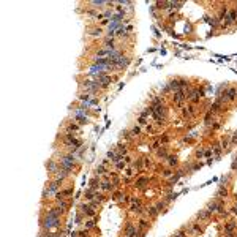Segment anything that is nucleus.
Segmentation results:
<instances>
[{
  "label": "nucleus",
  "instance_id": "c03bdc74",
  "mask_svg": "<svg viewBox=\"0 0 237 237\" xmlns=\"http://www.w3.org/2000/svg\"><path fill=\"white\" fill-rule=\"evenodd\" d=\"M92 7H104L108 5V2H103V0H93V2H90Z\"/></svg>",
  "mask_w": 237,
  "mask_h": 237
},
{
  "label": "nucleus",
  "instance_id": "f704fd0d",
  "mask_svg": "<svg viewBox=\"0 0 237 237\" xmlns=\"http://www.w3.org/2000/svg\"><path fill=\"white\" fill-rule=\"evenodd\" d=\"M87 14H89V16H92V17H95V19H101V17H103V14H101V13L95 11V10H87Z\"/></svg>",
  "mask_w": 237,
  "mask_h": 237
},
{
  "label": "nucleus",
  "instance_id": "37998d69",
  "mask_svg": "<svg viewBox=\"0 0 237 237\" xmlns=\"http://www.w3.org/2000/svg\"><path fill=\"white\" fill-rule=\"evenodd\" d=\"M158 141H160V144H161V146H163V144H168V142H169V134H166V133H164V134H161Z\"/></svg>",
  "mask_w": 237,
  "mask_h": 237
},
{
  "label": "nucleus",
  "instance_id": "9d476101",
  "mask_svg": "<svg viewBox=\"0 0 237 237\" xmlns=\"http://www.w3.org/2000/svg\"><path fill=\"white\" fill-rule=\"evenodd\" d=\"M95 79H97V82L100 84V87H101V89H106V87L111 84V78H109L108 75H104V73H103V75H100V76H97Z\"/></svg>",
  "mask_w": 237,
  "mask_h": 237
},
{
  "label": "nucleus",
  "instance_id": "72a5a7b5",
  "mask_svg": "<svg viewBox=\"0 0 237 237\" xmlns=\"http://www.w3.org/2000/svg\"><path fill=\"white\" fill-rule=\"evenodd\" d=\"M186 234H188L186 226H183V228H180L177 232H174V235H172V237H186Z\"/></svg>",
  "mask_w": 237,
  "mask_h": 237
},
{
  "label": "nucleus",
  "instance_id": "4468645a",
  "mask_svg": "<svg viewBox=\"0 0 237 237\" xmlns=\"http://www.w3.org/2000/svg\"><path fill=\"white\" fill-rule=\"evenodd\" d=\"M210 217H212V213H210L207 209H202V210H199V212L196 213V218H198L199 221H207Z\"/></svg>",
  "mask_w": 237,
  "mask_h": 237
},
{
  "label": "nucleus",
  "instance_id": "5701e85b",
  "mask_svg": "<svg viewBox=\"0 0 237 237\" xmlns=\"http://www.w3.org/2000/svg\"><path fill=\"white\" fill-rule=\"evenodd\" d=\"M212 150H213V155H215L217 160H218V158L221 157V153H223V149H221V146H220V142H213Z\"/></svg>",
  "mask_w": 237,
  "mask_h": 237
},
{
  "label": "nucleus",
  "instance_id": "a18cd8bd",
  "mask_svg": "<svg viewBox=\"0 0 237 237\" xmlns=\"http://www.w3.org/2000/svg\"><path fill=\"white\" fill-rule=\"evenodd\" d=\"M142 158H144V166L146 168H153V163H152V160L149 157H142Z\"/></svg>",
  "mask_w": 237,
  "mask_h": 237
},
{
  "label": "nucleus",
  "instance_id": "3c124183",
  "mask_svg": "<svg viewBox=\"0 0 237 237\" xmlns=\"http://www.w3.org/2000/svg\"><path fill=\"white\" fill-rule=\"evenodd\" d=\"M195 157H196V158H202V157H204V150H202V149H198V150L195 152Z\"/></svg>",
  "mask_w": 237,
  "mask_h": 237
},
{
  "label": "nucleus",
  "instance_id": "aec40b11",
  "mask_svg": "<svg viewBox=\"0 0 237 237\" xmlns=\"http://www.w3.org/2000/svg\"><path fill=\"white\" fill-rule=\"evenodd\" d=\"M144 212L147 213V217H149V218H157V217L160 215V212L157 210V207H155V206H149Z\"/></svg>",
  "mask_w": 237,
  "mask_h": 237
},
{
  "label": "nucleus",
  "instance_id": "603ef678",
  "mask_svg": "<svg viewBox=\"0 0 237 237\" xmlns=\"http://www.w3.org/2000/svg\"><path fill=\"white\" fill-rule=\"evenodd\" d=\"M177 198V195L176 193H171V195H168V198H166V202H171V201H174Z\"/></svg>",
  "mask_w": 237,
  "mask_h": 237
},
{
  "label": "nucleus",
  "instance_id": "39448f33",
  "mask_svg": "<svg viewBox=\"0 0 237 237\" xmlns=\"http://www.w3.org/2000/svg\"><path fill=\"white\" fill-rule=\"evenodd\" d=\"M185 100H186V92H185V90H177V92H174L172 101H174L177 106H182Z\"/></svg>",
  "mask_w": 237,
  "mask_h": 237
},
{
  "label": "nucleus",
  "instance_id": "c9c22d12",
  "mask_svg": "<svg viewBox=\"0 0 237 237\" xmlns=\"http://www.w3.org/2000/svg\"><path fill=\"white\" fill-rule=\"evenodd\" d=\"M111 182H112L115 186H119V185H120V177H119V174L112 172V174H111Z\"/></svg>",
  "mask_w": 237,
  "mask_h": 237
},
{
  "label": "nucleus",
  "instance_id": "052dcab7",
  "mask_svg": "<svg viewBox=\"0 0 237 237\" xmlns=\"http://www.w3.org/2000/svg\"><path fill=\"white\" fill-rule=\"evenodd\" d=\"M57 237H65V235H63V234H59V235H57Z\"/></svg>",
  "mask_w": 237,
  "mask_h": 237
},
{
  "label": "nucleus",
  "instance_id": "b1692460",
  "mask_svg": "<svg viewBox=\"0 0 237 237\" xmlns=\"http://www.w3.org/2000/svg\"><path fill=\"white\" fill-rule=\"evenodd\" d=\"M226 196H228V188L226 186H218L217 193H215V198L217 199H225Z\"/></svg>",
  "mask_w": 237,
  "mask_h": 237
},
{
  "label": "nucleus",
  "instance_id": "a211bd4d",
  "mask_svg": "<svg viewBox=\"0 0 237 237\" xmlns=\"http://www.w3.org/2000/svg\"><path fill=\"white\" fill-rule=\"evenodd\" d=\"M103 43H104V47H106V49H109V51H114V49H115V38L106 36Z\"/></svg>",
  "mask_w": 237,
  "mask_h": 237
},
{
  "label": "nucleus",
  "instance_id": "8fccbe9b",
  "mask_svg": "<svg viewBox=\"0 0 237 237\" xmlns=\"http://www.w3.org/2000/svg\"><path fill=\"white\" fill-rule=\"evenodd\" d=\"M229 138H231V146H237V133H234Z\"/></svg>",
  "mask_w": 237,
  "mask_h": 237
},
{
  "label": "nucleus",
  "instance_id": "1a4fd4ad",
  "mask_svg": "<svg viewBox=\"0 0 237 237\" xmlns=\"http://www.w3.org/2000/svg\"><path fill=\"white\" fill-rule=\"evenodd\" d=\"M62 215H63V213L59 210L57 206H56V207H51V209H47L46 213H44V217H49V218H60Z\"/></svg>",
  "mask_w": 237,
  "mask_h": 237
},
{
  "label": "nucleus",
  "instance_id": "ddd939ff",
  "mask_svg": "<svg viewBox=\"0 0 237 237\" xmlns=\"http://www.w3.org/2000/svg\"><path fill=\"white\" fill-rule=\"evenodd\" d=\"M186 231H188V234H191V235H198L202 231V228L198 223H191V225H186Z\"/></svg>",
  "mask_w": 237,
  "mask_h": 237
},
{
  "label": "nucleus",
  "instance_id": "5fc2aeb1",
  "mask_svg": "<svg viewBox=\"0 0 237 237\" xmlns=\"http://www.w3.org/2000/svg\"><path fill=\"white\" fill-rule=\"evenodd\" d=\"M169 92H171V89H169V85H164V87L161 89V93H163V95H166V93H169Z\"/></svg>",
  "mask_w": 237,
  "mask_h": 237
},
{
  "label": "nucleus",
  "instance_id": "680f3d73",
  "mask_svg": "<svg viewBox=\"0 0 237 237\" xmlns=\"http://www.w3.org/2000/svg\"><path fill=\"white\" fill-rule=\"evenodd\" d=\"M235 10H237V8H235Z\"/></svg>",
  "mask_w": 237,
  "mask_h": 237
},
{
  "label": "nucleus",
  "instance_id": "bb28decb",
  "mask_svg": "<svg viewBox=\"0 0 237 237\" xmlns=\"http://www.w3.org/2000/svg\"><path fill=\"white\" fill-rule=\"evenodd\" d=\"M131 164H133V168H134V169H138V171H141V169H144V168H146V166H144V158H142V157H141V158H138V160H134Z\"/></svg>",
  "mask_w": 237,
  "mask_h": 237
},
{
  "label": "nucleus",
  "instance_id": "79ce46f5",
  "mask_svg": "<svg viewBox=\"0 0 237 237\" xmlns=\"http://www.w3.org/2000/svg\"><path fill=\"white\" fill-rule=\"evenodd\" d=\"M123 196H125V195H123V191H120V190H115V191L112 193V198H114V199H117V201H120Z\"/></svg>",
  "mask_w": 237,
  "mask_h": 237
},
{
  "label": "nucleus",
  "instance_id": "7c9ffc66",
  "mask_svg": "<svg viewBox=\"0 0 237 237\" xmlns=\"http://www.w3.org/2000/svg\"><path fill=\"white\" fill-rule=\"evenodd\" d=\"M220 146H221V149H223V150H228V147L231 146V138H229V136L223 138V139L220 141Z\"/></svg>",
  "mask_w": 237,
  "mask_h": 237
},
{
  "label": "nucleus",
  "instance_id": "bf43d9fd",
  "mask_svg": "<svg viewBox=\"0 0 237 237\" xmlns=\"http://www.w3.org/2000/svg\"><path fill=\"white\" fill-rule=\"evenodd\" d=\"M234 199H235V204H237V193H235V196H234Z\"/></svg>",
  "mask_w": 237,
  "mask_h": 237
},
{
  "label": "nucleus",
  "instance_id": "4c0bfd02",
  "mask_svg": "<svg viewBox=\"0 0 237 237\" xmlns=\"http://www.w3.org/2000/svg\"><path fill=\"white\" fill-rule=\"evenodd\" d=\"M117 158H119V153L115 152V149H114V150H109V152H108V160H111V161L114 163Z\"/></svg>",
  "mask_w": 237,
  "mask_h": 237
},
{
  "label": "nucleus",
  "instance_id": "393cba45",
  "mask_svg": "<svg viewBox=\"0 0 237 237\" xmlns=\"http://www.w3.org/2000/svg\"><path fill=\"white\" fill-rule=\"evenodd\" d=\"M79 128H81V125L79 123H76V122H73V120H71L68 125H66V131H70V133H78L79 131Z\"/></svg>",
  "mask_w": 237,
  "mask_h": 237
},
{
  "label": "nucleus",
  "instance_id": "a878e982",
  "mask_svg": "<svg viewBox=\"0 0 237 237\" xmlns=\"http://www.w3.org/2000/svg\"><path fill=\"white\" fill-rule=\"evenodd\" d=\"M115 152L119 153V157H127V153H128L127 144H119V146L115 147Z\"/></svg>",
  "mask_w": 237,
  "mask_h": 237
},
{
  "label": "nucleus",
  "instance_id": "49530a36",
  "mask_svg": "<svg viewBox=\"0 0 237 237\" xmlns=\"http://www.w3.org/2000/svg\"><path fill=\"white\" fill-rule=\"evenodd\" d=\"M130 131H131V134H133V136H138V134H141V127H139V125H134Z\"/></svg>",
  "mask_w": 237,
  "mask_h": 237
},
{
  "label": "nucleus",
  "instance_id": "473e14b6",
  "mask_svg": "<svg viewBox=\"0 0 237 237\" xmlns=\"http://www.w3.org/2000/svg\"><path fill=\"white\" fill-rule=\"evenodd\" d=\"M89 33H90L92 36H101L103 30H101L100 27H92V29H89Z\"/></svg>",
  "mask_w": 237,
  "mask_h": 237
},
{
  "label": "nucleus",
  "instance_id": "9b49d317",
  "mask_svg": "<svg viewBox=\"0 0 237 237\" xmlns=\"http://www.w3.org/2000/svg\"><path fill=\"white\" fill-rule=\"evenodd\" d=\"M46 168H47V172H49V174H56V171L60 168V164H59V161L49 160V161L46 163Z\"/></svg>",
  "mask_w": 237,
  "mask_h": 237
},
{
  "label": "nucleus",
  "instance_id": "6ab92c4d",
  "mask_svg": "<svg viewBox=\"0 0 237 237\" xmlns=\"http://www.w3.org/2000/svg\"><path fill=\"white\" fill-rule=\"evenodd\" d=\"M182 111H183V117H185V119L193 117V115H195V104H191V103H190V104H188L186 108H183Z\"/></svg>",
  "mask_w": 237,
  "mask_h": 237
},
{
  "label": "nucleus",
  "instance_id": "2eb2a0df",
  "mask_svg": "<svg viewBox=\"0 0 237 237\" xmlns=\"http://www.w3.org/2000/svg\"><path fill=\"white\" fill-rule=\"evenodd\" d=\"M235 100H237V89L235 87L226 89V101H235Z\"/></svg>",
  "mask_w": 237,
  "mask_h": 237
},
{
  "label": "nucleus",
  "instance_id": "0eeeda50",
  "mask_svg": "<svg viewBox=\"0 0 237 237\" xmlns=\"http://www.w3.org/2000/svg\"><path fill=\"white\" fill-rule=\"evenodd\" d=\"M130 63V59L128 57H119V59H115V60H112V68H123V66H127Z\"/></svg>",
  "mask_w": 237,
  "mask_h": 237
},
{
  "label": "nucleus",
  "instance_id": "412c9836",
  "mask_svg": "<svg viewBox=\"0 0 237 237\" xmlns=\"http://www.w3.org/2000/svg\"><path fill=\"white\" fill-rule=\"evenodd\" d=\"M46 188H47V191H49L51 195H57V193L60 191V190H59V188H60V185H59L57 182H54V180H52L49 185H47Z\"/></svg>",
  "mask_w": 237,
  "mask_h": 237
},
{
  "label": "nucleus",
  "instance_id": "de8ad7c7",
  "mask_svg": "<svg viewBox=\"0 0 237 237\" xmlns=\"http://www.w3.org/2000/svg\"><path fill=\"white\" fill-rule=\"evenodd\" d=\"M122 136H123L127 141H131V139H133V134H131V131H128V130H125V131L122 133Z\"/></svg>",
  "mask_w": 237,
  "mask_h": 237
},
{
  "label": "nucleus",
  "instance_id": "ea45409f",
  "mask_svg": "<svg viewBox=\"0 0 237 237\" xmlns=\"http://www.w3.org/2000/svg\"><path fill=\"white\" fill-rule=\"evenodd\" d=\"M73 235H75V237H89V231H85V229L75 231V232H73Z\"/></svg>",
  "mask_w": 237,
  "mask_h": 237
},
{
  "label": "nucleus",
  "instance_id": "a19ab883",
  "mask_svg": "<svg viewBox=\"0 0 237 237\" xmlns=\"http://www.w3.org/2000/svg\"><path fill=\"white\" fill-rule=\"evenodd\" d=\"M60 195H62L63 198L71 196V195H73V188H65V190H60Z\"/></svg>",
  "mask_w": 237,
  "mask_h": 237
},
{
  "label": "nucleus",
  "instance_id": "dca6fc26",
  "mask_svg": "<svg viewBox=\"0 0 237 237\" xmlns=\"http://www.w3.org/2000/svg\"><path fill=\"white\" fill-rule=\"evenodd\" d=\"M166 164H168V168L174 169V168H177V166H179V158L176 155H169L168 158H166Z\"/></svg>",
  "mask_w": 237,
  "mask_h": 237
},
{
  "label": "nucleus",
  "instance_id": "c756f323",
  "mask_svg": "<svg viewBox=\"0 0 237 237\" xmlns=\"http://www.w3.org/2000/svg\"><path fill=\"white\" fill-rule=\"evenodd\" d=\"M157 157L166 161V158H168V157H169V153H168V150H166L164 147H160V149L157 150Z\"/></svg>",
  "mask_w": 237,
  "mask_h": 237
},
{
  "label": "nucleus",
  "instance_id": "f257e3e1",
  "mask_svg": "<svg viewBox=\"0 0 237 237\" xmlns=\"http://www.w3.org/2000/svg\"><path fill=\"white\" fill-rule=\"evenodd\" d=\"M40 226H41V229H44V231H54V229H57V228L60 226V218L44 217V218H41Z\"/></svg>",
  "mask_w": 237,
  "mask_h": 237
},
{
  "label": "nucleus",
  "instance_id": "864d4df0",
  "mask_svg": "<svg viewBox=\"0 0 237 237\" xmlns=\"http://www.w3.org/2000/svg\"><path fill=\"white\" fill-rule=\"evenodd\" d=\"M41 196H43V201H46V198H49V196H51V193L47 191V188H44V190H43V195H41Z\"/></svg>",
  "mask_w": 237,
  "mask_h": 237
},
{
  "label": "nucleus",
  "instance_id": "09e8293b",
  "mask_svg": "<svg viewBox=\"0 0 237 237\" xmlns=\"http://www.w3.org/2000/svg\"><path fill=\"white\" fill-rule=\"evenodd\" d=\"M204 157H206V158H213V150H212V147L204 150Z\"/></svg>",
  "mask_w": 237,
  "mask_h": 237
},
{
  "label": "nucleus",
  "instance_id": "f3484780",
  "mask_svg": "<svg viewBox=\"0 0 237 237\" xmlns=\"http://www.w3.org/2000/svg\"><path fill=\"white\" fill-rule=\"evenodd\" d=\"M130 212L133 213V215H139V217H142V215H144V209L141 207V204H131Z\"/></svg>",
  "mask_w": 237,
  "mask_h": 237
},
{
  "label": "nucleus",
  "instance_id": "7ed1b4c3",
  "mask_svg": "<svg viewBox=\"0 0 237 237\" xmlns=\"http://www.w3.org/2000/svg\"><path fill=\"white\" fill-rule=\"evenodd\" d=\"M79 210H81V213H82V215H85V217H89V218H95V215H97V209H95V207H92L89 202L81 204Z\"/></svg>",
  "mask_w": 237,
  "mask_h": 237
},
{
  "label": "nucleus",
  "instance_id": "6e6552de",
  "mask_svg": "<svg viewBox=\"0 0 237 237\" xmlns=\"http://www.w3.org/2000/svg\"><path fill=\"white\" fill-rule=\"evenodd\" d=\"M235 229H237V221H235V220H229V221H226L225 226H223L225 234H234Z\"/></svg>",
  "mask_w": 237,
  "mask_h": 237
},
{
  "label": "nucleus",
  "instance_id": "2f4dec72",
  "mask_svg": "<svg viewBox=\"0 0 237 237\" xmlns=\"http://www.w3.org/2000/svg\"><path fill=\"white\" fill-rule=\"evenodd\" d=\"M57 235L59 234L54 231H44V229H41V232L38 234V237H57Z\"/></svg>",
  "mask_w": 237,
  "mask_h": 237
},
{
  "label": "nucleus",
  "instance_id": "c85d7f7f",
  "mask_svg": "<svg viewBox=\"0 0 237 237\" xmlns=\"http://www.w3.org/2000/svg\"><path fill=\"white\" fill-rule=\"evenodd\" d=\"M95 226H97V223H95L93 218H89L87 221H84V229L85 231H92V229H95Z\"/></svg>",
  "mask_w": 237,
  "mask_h": 237
},
{
  "label": "nucleus",
  "instance_id": "6e6d98bb",
  "mask_svg": "<svg viewBox=\"0 0 237 237\" xmlns=\"http://www.w3.org/2000/svg\"><path fill=\"white\" fill-rule=\"evenodd\" d=\"M231 213H232V215H235V217H237V204L231 207Z\"/></svg>",
  "mask_w": 237,
  "mask_h": 237
},
{
  "label": "nucleus",
  "instance_id": "cd10ccee",
  "mask_svg": "<svg viewBox=\"0 0 237 237\" xmlns=\"http://www.w3.org/2000/svg\"><path fill=\"white\" fill-rule=\"evenodd\" d=\"M172 176H174V171H172L171 168H163V169H161V177H163V179H168V180H169Z\"/></svg>",
  "mask_w": 237,
  "mask_h": 237
},
{
  "label": "nucleus",
  "instance_id": "423d86ee",
  "mask_svg": "<svg viewBox=\"0 0 237 237\" xmlns=\"http://www.w3.org/2000/svg\"><path fill=\"white\" fill-rule=\"evenodd\" d=\"M100 191H101V193H114V191H115V185H114L111 180L101 182V185H100Z\"/></svg>",
  "mask_w": 237,
  "mask_h": 237
},
{
  "label": "nucleus",
  "instance_id": "f03ea898",
  "mask_svg": "<svg viewBox=\"0 0 237 237\" xmlns=\"http://www.w3.org/2000/svg\"><path fill=\"white\" fill-rule=\"evenodd\" d=\"M166 115H168V109H166L164 104H160V106L153 108L152 117L155 119V120H166Z\"/></svg>",
  "mask_w": 237,
  "mask_h": 237
},
{
  "label": "nucleus",
  "instance_id": "20e7f679",
  "mask_svg": "<svg viewBox=\"0 0 237 237\" xmlns=\"http://www.w3.org/2000/svg\"><path fill=\"white\" fill-rule=\"evenodd\" d=\"M149 228H150V221H149V218H147V213L144 212V215H142V217L139 218V221H138V229H139L141 232H146Z\"/></svg>",
  "mask_w": 237,
  "mask_h": 237
},
{
  "label": "nucleus",
  "instance_id": "4d7b16f0",
  "mask_svg": "<svg viewBox=\"0 0 237 237\" xmlns=\"http://www.w3.org/2000/svg\"><path fill=\"white\" fill-rule=\"evenodd\" d=\"M139 125H147V123H146V119H141V117H139Z\"/></svg>",
  "mask_w": 237,
  "mask_h": 237
},
{
  "label": "nucleus",
  "instance_id": "e433bc0d",
  "mask_svg": "<svg viewBox=\"0 0 237 237\" xmlns=\"http://www.w3.org/2000/svg\"><path fill=\"white\" fill-rule=\"evenodd\" d=\"M160 104H164L163 98H160V97H153V100H152L150 106H152V108H155V106H160Z\"/></svg>",
  "mask_w": 237,
  "mask_h": 237
},
{
  "label": "nucleus",
  "instance_id": "4be33fe9",
  "mask_svg": "<svg viewBox=\"0 0 237 237\" xmlns=\"http://www.w3.org/2000/svg\"><path fill=\"white\" fill-rule=\"evenodd\" d=\"M56 206L59 207V210L62 212V213H66L68 212V209H70V201H59V202H56Z\"/></svg>",
  "mask_w": 237,
  "mask_h": 237
},
{
  "label": "nucleus",
  "instance_id": "58836bf2",
  "mask_svg": "<svg viewBox=\"0 0 237 237\" xmlns=\"http://www.w3.org/2000/svg\"><path fill=\"white\" fill-rule=\"evenodd\" d=\"M166 206H168V202H166V201H158V202L155 204V207H157L158 212H163V210L166 209Z\"/></svg>",
  "mask_w": 237,
  "mask_h": 237
},
{
  "label": "nucleus",
  "instance_id": "13d9d810",
  "mask_svg": "<svg viewBox=\"0 0 237 237\" xmlns=\"http://www.w3.org/2000/svg\"><path fill=\"white\" fill-rule=\"evenodd\" d=\"M223 237H235V232H234V234H225Z\"/></svg>",
  "mask_w": 237,
  "mask_h": 237
},
{
  "label": "nucleus",
  "instance_id": "f8f14e48",
  "mask_svg": "<svg viewBox=\"0 0 237 237\" xmlns=\"http://www.w3.org/2000/svg\"><path fill=\"white\" fill-rule=\"evenodd\" d=\"M149 177H139L138 180H136V188L138 190H141V191H144V190L147 188V185H149Z\"/></svg>",
  "mask_w": 237,
  "mask_h": 237
}]
</instances>
